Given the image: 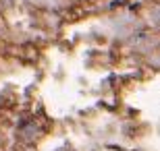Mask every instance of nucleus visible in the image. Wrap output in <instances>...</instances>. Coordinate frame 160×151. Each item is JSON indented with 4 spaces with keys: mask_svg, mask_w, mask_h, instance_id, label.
Masks as SVG:
<instances>
[{
    "mask_svg": "<svg viewBox=\"0 0 160 151\" xmlns=\"http://www.w3.org/2000/svg\"><path fill=\"white\" fill-rule=\"evenodd\" d=\"M152 19H154V23H158V25H160V11H158V12H154V15H152Z\"/></svg>",
    "mask_w": 160,
    "mask_h": 151,
    "instance_id": "nucleus-1",
    "label": "nucleus"
}]
</instances>
